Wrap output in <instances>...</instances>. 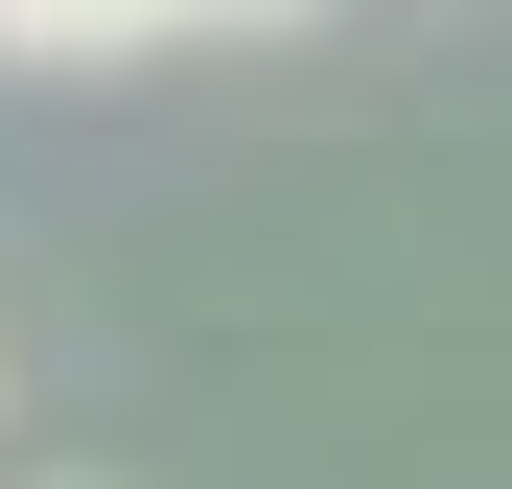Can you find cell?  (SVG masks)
Segmentation results:
<instances>
[{"instance_id":"obj_1","label":"cell","mask_w":512,"mask_h":489,"mask_svg":"<svg viewBox=\"0 0 512 489\" xmlns=\"http://www.w3.org/2000/svg\"><path fill=\"white\" fill-rule=\"evenodd\" d=\"M0 47L24 70H117V47H163V0H0Z\"/></svg>"},{"instance_id":"obj_2","label":"cell","mask_w":512,"mask_h":489,"mask_svg":"<svg viewBox=\"0 0 512 489\" xmlns=\"http://www.w3.org/2000/svg\"><path fill=\"white\" fill-rule=\"evenodd\" d=\"M163 24H280V0H163Z\"/></svg>"}]
</instances>
